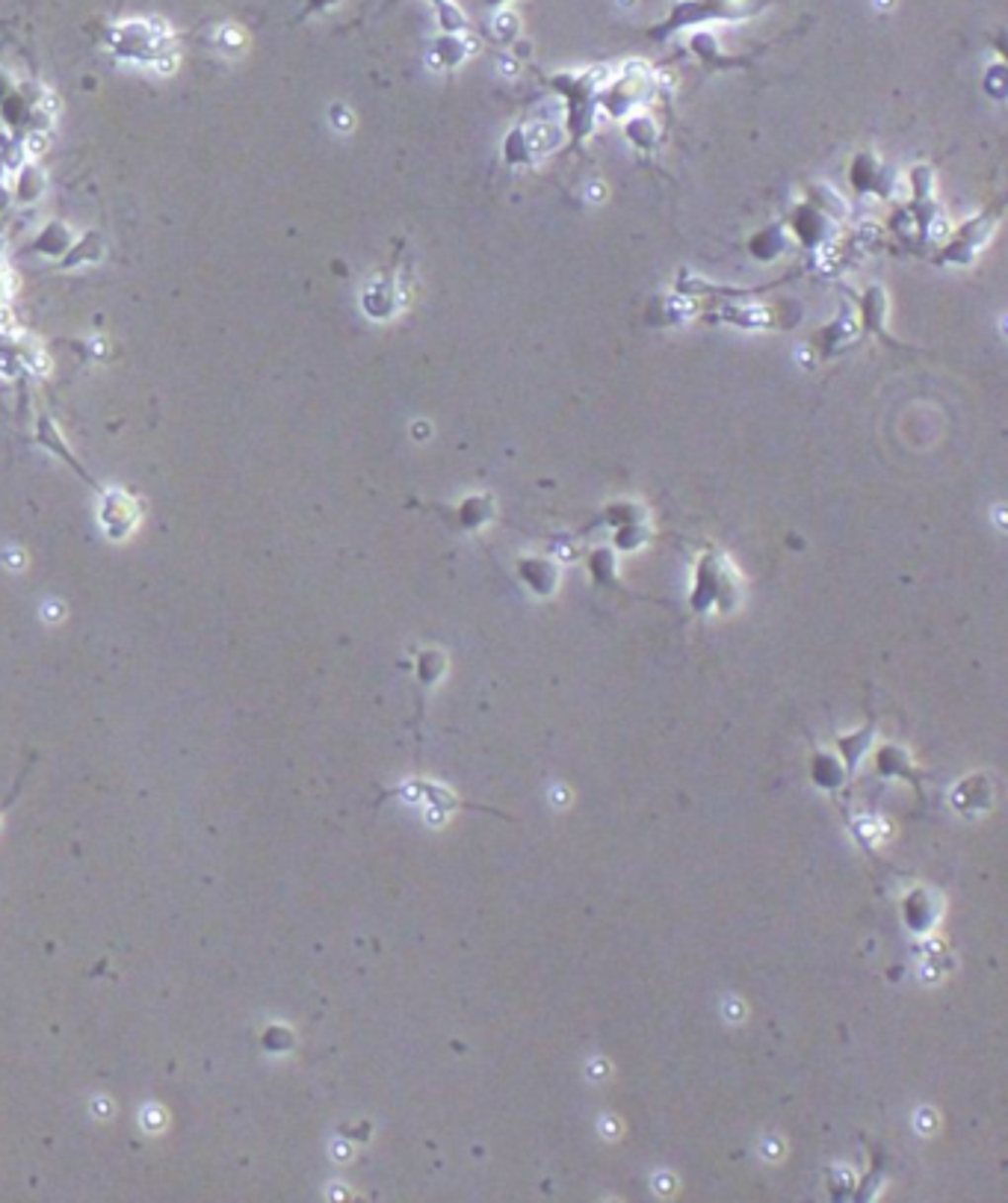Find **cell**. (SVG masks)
Returning <instances> with one entry per match:
<instances>
[{"instance_id":"24","label":"cell","mask_w":1008,"mask_h":1203,"mask_svg":"<svg viewBox=\"0 0 1008 1203\" xmlns=\"http://www.w3.org/2000/svg\"><path fill=\"white\" fill-rule=\"evenodd\" d=\"M104 258V240L95 234V231H89V234H83L80 237V243L65 255V261L59 264L62 270H68V267H83V264H98Z\"/></svg>"},{"instance_id":"14","label":"cell","mask_w":1008,"mask_h":1203,"mask_svg":"<svg viewBox=\"0 0 1008 1203\" xmlns=\"http://www.w3.org/2000/svg\"><path fill=\"white\" fill-rule=\"evenodd\" d=\"M790 249V234L784 228V222H772L766 228H760L751 240H748V252L754 261L760 264H772L778 258H784V252Z\"/></svg>"},{"instance_id":"21","label":"cell","mask_w":1008,"mask_h":1203,"mask_svg":"<svg viewBox=\"0 0 1008 1203\" xmlns=\"http://www.w3.org/2000/svg\"><path fill=\"white\" fill-rule=\"evenodd\" d=\"M633 521H648V509L639 500H616V503H610L604 509V515L595 521V527L616 530V527H625V524H633Z\"/></svg>"},{"instance_id":"28","label":"cell","mask_w":1008,"mask_h":1203,"mask_svg":"<svg viewBox=\"0 0 1008 1203\" xmlns=\"http://www.w3.org/2000/svg\"><path fill=\"white\" fill-rule=\"evenodd\" d=\"M33 763H36V754H30V760L24 763V769L18 772V778L12 781V787H9V793L0 799V819H3V814L15 805V799H18V793H21V787H24V781H27V775H30V769H33Z\"/></svg>"},{"instance_id":"10","label":"cell","mask_w":1008,"mask_h":1203,"mask_svg":"<svg viewBox=\"0 0 1008 1203\" xmlns=\"http://www.w3.org/2000/svg\"><path fill=\"white\" fill-rule=\"evenodd\" d=\"M515 571H518V580L536 598H550L562 583V568L547 557H518Z\"/></svg>"},{"instance_id":"16","label":"cell","mask_w":1008,"mask_h":1203,"mask_svg":"<svg viewBox=\"0 0 1008 1203\" xmlns=\"http://www.w3.org/2000/svg\"><path fill=\"white\" fill-rule=\"evenodd\" d=\"M810 781L819 787V790H825V793H834V790H840L846 781H849V772H846V763L837 757V754H828V751H816L813 757H810Z\"/></svg>"},{"instance_id":"15","label":"cell","mask_w":1008,"mask_h":1203,"mask_svg":"<svg viewBox=\"0 0 1008 1203\" xmlns=\"http://www.w3.org/2000/svg\"><path fill=\"white\" fill-rule=\"evenodd\" d=\"M491 518H494V497H491V494H473V497H464V500L456 506V512H453L456 527H459V530H464V533H476V530H482V527H485Z\"/></svg>"},{"instance_id":"22","label":"cell","mask_w":1008,"mask_h":1203,"mask_svg":"<svg viewBox=\"0 0 1008 1203\" xmlns=\"http://www.w3.org/2000/svg\"><path fill=\"white\" fill-rule=\"evenodd\" d=\"M444 668H447V656L441 653V650H420L417 653V659H414V677H417V686L426 692V689H432L441 677H444Z\"/></svg>"},{"instance_id":"26","label":"cell","mask_w":1008,"mask_h":1203,"mask_svg":"<svg viewBox=\"0 0 1008 1203\" xmlns=\"http://www.w3.org/2000/svg\"><path fill=\"white\" fill-rule=\"evenodd\" d=\"M42 190H44V175H42V169L39 166H24L21 172H18V181H15V196H18V202H36L39 196H42Z\"/></svg>"},{"instance_id":"12","label":"cell","mask_w":1008,"mask_h":1203,"mask_svg":"<svg viewBox=\"0 0 1008 1203\" xmlns=\"http://www.w3.org/2000/svg\"><path fill=\"white\" fill-rule=\"evenodd\" d=\"M858 319L849 310H840L828 325H822L813 337V346L819 352V358H834L837 352L849 349L858 337Z\"/></svg>"},{"instance_id":"18","label":"cell","mask_w":1008,"mask_h":1203,"mask_svg":"<svg viewBox=\"0 0 1008 1203\" xmlns=\"http://www.w3.org/2000/svg\"><path fill=\"white\" fill-rule=\"evenodd\" d=\"M36 441H39V444H44V447H47L50 453H56L59 459H65V462H68V465H71V468H74V471H77V473H80V476H83L89 485H95V482H92V476L86 473V468H83V465H80V462H77V459L68 453V447H65V441H62V435H59V429H56V423H53L50 417H42V420H39ZM95 488L101 491V485H95Z\"/></svg>"},{"instance_id":"5","label":"cell","mask_w":1008,"mask_h":1203,"mask_svg":"<svg viewBox=\"0 0 1008 1203\" xmlns=\"http://www.w3.org/2000/svg\"><path fill=\"white\" fill-rule=\"evenodd\" d=\"M645 95H651V77L642 71H633V65H628V71L616 83L604 86L598 107H604L616 119H628L645 101Z\"/></svg>"},{"instance_id":"3","label":"cell","mask_w":1008,"mask_h":1203,"mask_svg":"<svg viewBox=\"0 0 1008 1203\" xmlns=\"http://www.w3.org/2000/svg\"><path fill=\"white\" fill-rule=\"evenodd\" d=\"M1003 216V202L997 208L982 211L979 216L967 219L959 231H953L947 237V243L938 252V264H956V267H967L979 258V252L991 243V234L997 228Z\"/></svg>"},{"instance_id":"1","label":"cell","mask_w":1008,"mask_h":1203,"mask_svg":"<svg viewBox=\"0 0 1008 1203\" xmlns=\"http://www.w3.org/2000/svg\"><path fill=\"white\" fill-rule=\"evenodd\" d=\"M736 598V583H733V568L730 562L710 548L707 554L698 557L695 574H692V592H689V609L695 615H704L710 609L727 612Z\"/></svg>"},{"instance_id":"6","label":"cell","mask_w":1008,"mask_h":1203,"mask_svg":"<svg viewBox=\"0 0 1008 1203\" xmlns=\"http://www.w3.org/2000/svg\"><path fill=\"white\" fill-rule=\"evenodd\" d=\"M849 187L858 196H879V199H890L893 187H896V172L882 163L873 151H861L852 157L849 166Z\"/></svg>"},{"instance_id":"2","label":"cell","mask_w":1008,"mask_h":1203,"mask_svg":"<svg viewBox=\"0 0 1008 1203\" xmlns=\"http://www.w3.org/2000/svg\"><path fill=\"white\" fill-rule=\"evenodd\" d=\"M766 3L769 0H680L672 9V15L657 30H651V36L666 39V36H672L683 27L704 24V21H718V18L721 21H742V18L757 15Z\"/></svg>"},{"instance_id":"8","label":"cell","mask_w":1008,"mask_h":1203,"mask_svg":"<svg viewBox=\"0 0 1008 1203\" xmlns=\"http://www.w3.org/2000/svg\"><path fill=\"white\" fill-rule=\"evenodd\" d=\"M873 772H876V778H882V781H908V784L923 796V790H920L923 772H920V766L914 763V757H911L902 745H893V742L882 745V748L876 751V757H873Z\"/></svg>"},{"instance_id":"20","label":"cell","mask_w":1008,"mask_h":1203,"mask_svg":"<svg viewBox=\"0 0 1008 1203\" xmlns=\"http://www.w3.org/2000/svg\"><path fill=\"white\" fill-rule=\"evenodd\" d=\"M870 742H873V725H867V728H861V730L846 733V736L837 739V751H840L837 757L846 763V772H849V775L858 769V763H861L864 754L870 751Z\"/></svg>"},{"instance_id":"29","label":"cell","mask_w":1008,"mask_h":1203,"mask_svg":"<svg viewBox=\"0 0 1008 1203\" xmlns=\"http://www.w3.org/2000/svg\"><path fill=\"white\" fill-rule=\"evenodd\" d=\"M335 3H340V0H308V6H305L302 18H305V15H311V12H323V9H329V6H335Z\"/></svg>"},{"instance_id":"13","label":"cell","mask_w":1008,"mask_h":1203,"mask_svg":"<svg viewBox=\"0 0 1008 1203\" xmlns=\"http://www.w3.org/2000/svg\"><path fill=\"white\" fill-rule=\"evenodd\" d=\"M547 148H550V145L542 142L539 128L521 125V128L509 130V136H506V142H503V160H506L509 166H533Z\"/></svg>"},{"instance_id":"11","label":"cell","mask_w":1008,"mask_h":1203,"mask_svg":"<svg viewBox=\"0 0 1008 1203\" xmlns=\"http://www.w3.org/2000/svg\"><path fill=\"white\" fill-rule=\"evenodd\" d=\"M899 910H902V922H905L908 931H914V934H929V931L938 925L944 904H941V900H938L932 891L914 888V891H908V894L902 897Z\"/></svg>"},{"instance_id":"27","label":"cell","mask_w":1008,"mask_h":1203,"mask_svg":"<svg viewBox=\"0 0 1008 1203\" xmlns=\"http://www.w3.org/2000/svg\"><path fill=\"white\" fill-rule=\"evenodd\" d=\"M625 122H628L625 130H628V136H630V142H633L636 148H654V142H657V125H654L648 116H628Z\"/></svg>"},{"instance_id":"23","label":"cell","mask_w":1008,"mask_h":1203,"mask_svg":"<svg viewBox=\"0 0 1008 1203\" xmlns=\"http://www.w3.org/2000/svg\"><path fill=\"white\" fill-rule=\"evenodd\" d=\"M71 246V231L62 225V222H50V225H44V231L33 240V252H39V255H47V258H59L65 249Z\"/></svg>"},{"instance_id":"19","label":"cell","mask_w":1008,"mask_h":1203,"mask_svg":"<svg viewBox=\"0 0 1008 1203\" xmlns=\"http://www.w3.org/2000/svg\"><path fill=\"white\" fill-rule=\"evenodd\" d=\"M651 539H654L651 524H648V521H633V524H625V527H616V530H613L610 548H613L616 554H633V551H642Z\"/></svg>"},{"instance_id":"7","label":"cell","mask_w":1008,"mask_h":1203,"mask_svg":"<svg viewBox=\"0 0 1008 1203\" xmlns=\"http://www.w3.org/2000/svg\"><path fill=\"white\" fill-rule=\"evenodd\" d=\"M855 307H858V328L861 331H867V334H876L882 343H887V346H899L890 334H887V310H890V301H887V291L882 288V285H870L864 294H858L855 297Z\"/></svg>"},{"instance_id":"4","label":"cell","mask_w":1008,"mask_h":1203,"mask_svg":"<svg viewBox=\"0 0 1008 1203\" xmlns=\"http://www.w3.org/2000/svg\"><path fill=\"white\" fill-rule=\"evenodd\" d=\"M784 228H787L790 237L798 240V246H801L804 252H816V249H822L828 240H834V237L840 234V222L831 219L828 214H822V211H819L816 205H810L807 199L798 202V205L790 211Z\"/></svg>"},{"instance_id":"25","label":"cell","mask_w":1008,"mask_h":1203,"mask_svg":"<svg viewBox=\"0 0 1008 1203\" xmlns=\"http://www.w3.org/2000/svg\"><path fill=\"white\" fill-rule=\"evenodd\" d=\"M804 199H807L810 205H816L822 214H828L831 219L843 222V216H846V202H843V199L837 196V190H831L828 184H810Z\"/></svg>"},{"instance_id":"9","label":"cell","mask_w":1008,"mask_h":1203,"mask_svg":"<svg viewBox=\"0 0 1008 1203\" xmlns=\"http://www.w3.org/2000/svg\"><path fill=\"white\" fill-rule=\"evenodd\" d=\"M101 524H104V530H107V536L113 542L127 539L130 530L136 527V503H133V497L119 491V488L101 491Z\"/></svg>"},{"instance_id":"17","label":"cell","mask_w":1008,"mask_h":1203,"mask_svg":"<svg viewBox=\"0 0 1008 1203\" xmlns=\"http://www.w3.org/2000/svg\"><path fill=\"white\" fill-rule=\"evenodd\" d=\"M586 565H589V574L598 589H607V592L619 589V554L610 545L592 548L586 557Z\"/></svg>"}]
</instances>
